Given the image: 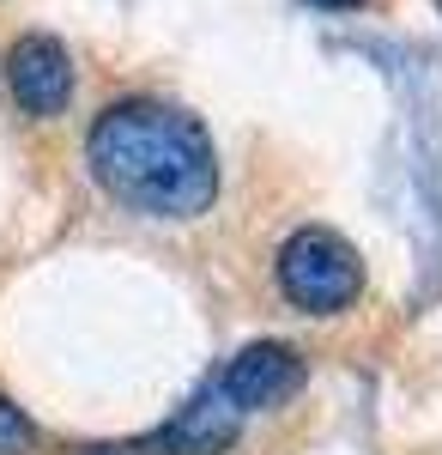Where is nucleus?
Here are the masks:
<instances>
[{
  "instance_id": "obj_1",
  "label": "nucleus",
  "mask_w": 442,
  "mask_h": 455,
  "mask_svg": "<svg viewBox=\"0 0 442 455\" xmlns=\"http://www.w3.org/2000/svg\"><path fill=\"white\" fill-rule=\"evenodd\" d=\"M85 158L103 188L146 219H194L218 195V158L206 128L170 104H109L85 134Z\"/></svg>"
},
{
  "instance_id": "obj_2",
  "label": "nucleus",
  "mask_w": 442,
  "mask_h": 455,
  "mask_svg": "<svg viewBox=\"0 0 442 455\" xmlns=\"http://www.w3.org/2000/svg\"><path fill=\"white\" fill-rule=\"evenodd\" d=\"M279 291L309 315H340L364 291V261L328 225H304L291 243L279 249Z\"/></svg>"
},
{
  "instance_id": "obj_3",
  "label": "nucleus",
  "mask_w": 442,
  "mask_h": 455,
  "mask_svg": "<svg viewBox=\"0 0 442 455\" xmlns=\"http://www.w3.org/2000/svg\"><path fill=\"white\" fill-rule=\"evenodd\" d=\"M6 92H12V104L25 109V116H61L73 98V61L67 49L55 43V36H19L12 49H6Z\"/></svg>"
},
{
  "instance_id": "obj_4",
  "label": "nucleus",
  "mask_w": 442,
  "mask_h": 455,
  "mask_svg": "<svg viewBox=\"0 0 442 455\" xmlns=\"http://www.w3.org/2000/svg\"><path fill=\"white\" fill-rule=\"evenodd\" d=\"M218 388L237 401L242 413H267V407L291 401L304 388V358L285 347V340H255V347H242L218 371Z\"/></svg>"
},
{
  "instance_id": "obj_5",
  "label": "nucleus",
  "mask_w": 442,
  "mask_h": 455,
  "mask_svg": "<svg viewBox=\"0 0 442 455\" xmlns=\"http://www.w3.org/2000/svg\"><path fill=\"white\" fill-rule=\"evenodd\" d=\"M242 431V407L218 383H206L170 425H164V450L170 455H225Z\"/></svg>"
},
{
  "instance_id": "obj_6",
  "label": "nucleus",
  "mask_w": 442,
  "mask_h": 455,
  "mask_svg": "<svg viewBox=\"0 0 442 455\" xmlns=\"http://www.w3.org/2000/svg\"><path fill=\"white\" fill-rule=\"evenodd\" d=\"M25 450H31V419L12 401H0V455H25Z\"/></svg>"
},
{
  "instance_id": "obj_7",
  "label": "nucleus",
  "mask_w": 442,
  "mask_h": 455,
  "mask_svg": "<svg viewBox=\"0 0 442 455\" xmlns=\"http://www.w3.org/2000/svg\"><path fill=\"white\" fill-rule=\"evenodd\" d=\"M309 6H334L340 12V6H364V0H309Z\"/></svg>"
}]
</instances>
